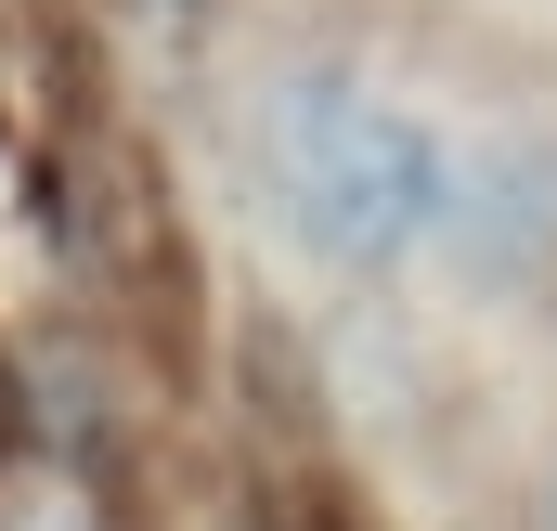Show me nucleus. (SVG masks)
Instances as JSON below:
<instances>
[{"label": "nucleus", "mask_w": 557, "mask_h": 531, "mask_svg": "<svg viewBox=\"0 0 557 531\" xmlns=\"http://www.w3.org/2000/svg\"><path fill=\"white\" fill-rule=\"evenodd\" d=\"M441 169L454 143L363 65H273L247 91V195L298 260L389 285L441 234Z\"/></svg>", "instance_id": "obj_1"}, {"label": "nucleus", "mask_w": 557, "mask_h": 531, "mask_svg": "<svg viewBox=\"0 0 557 531\" xmlns=\"http://www.w3.org/2000/svg\"><path fill=\"white\" fill-rule=\"evenodd\" d=\"M428 247L467 272V285H532V272L557 260V143H532V131L454 143V169H441V234H428Z\"/></svg>", "instance_id": "obj_2"}, {"label": "nucleus", "mask_w": 557, "mask_h": 531, "mask_svg": "<svg viewBox=\"0 0 557 531\" xmlns=\"http://www.w3.org/2000/svg\"><path fill=\"white\" fill-rule=\"evenodd\" d=\"M545 531H557V480H545Z\"/></svg>", "instance_id": "obj_3"}]
</instances>
